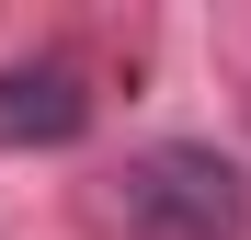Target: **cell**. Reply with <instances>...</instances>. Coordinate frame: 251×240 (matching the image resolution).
Instances as JSON below:
<instances>
[{
	"label": "cell",
	"mask_w": 251,
	"mask_h": 240,
	"mask_svg": "<svg viewBox=\"0 0 251 240\" xmlns=\"http://www.w3.org/2000/svg\"><path fill=\"white\" fill-rule=\"evenodd\" d=\"M126 240H251V172L217 137H149L114 172Z\"/></svg>",
	"instance_id": "6da1fadb"
},
{
	"label": "cell",
	"mask_w": 251,
	"mask_h": 240,
	"mask_svg": "<svg viewBox=\"0 0 251 240\" xmlns=\"http://www.w3.org/2000/svg\"><path fill=\"white\" fill-rule=\"evenodd\" d=\"M92 137V69L80 57H12L0 69V149H69Z\"/></svg>",
	"instance_id": "7a4b0ae2"
}]
</instances>
